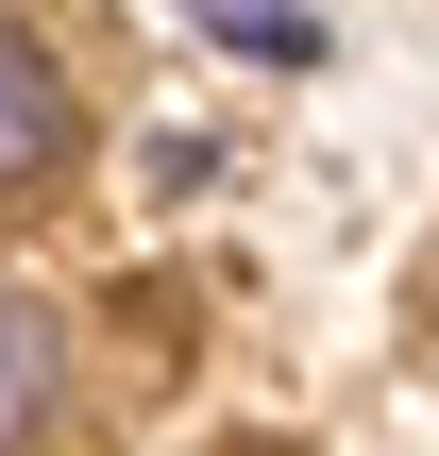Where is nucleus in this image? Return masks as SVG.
Segmentation results:
<instances>
[{
    "label": "nucleus",
    "instance_id": "3",
    "mask_svg": "<svg viewBox=\"0 0 439 456\" xmlns=\"http://www.w3.org/2000/svg\"><path fill=\"white\" fill-rule=\"evenodd\" d=\"M203 34L254 51V68H321V17H305V0H203Z\"/></svg>",
    "mask_w": 439,
    "mask_h": 456
},
{
    "label": "nucleus",
    "instance_id": "2",
    "mask_svg": "<svg viewBox=\"0 0 439 456\" xmlns=\"http://www.w3.org/2000/svg\"><path fill=\"white\" fill-rule=\"evenodd\" d=\"M51 440H68V322L0 288V456H51Z\"/></svg>",
    "mask_w": 439,
    "mask_h": 456
},
{
    "label": "nucleus",
    "instance_id": "1",
    "mask_svg": "<svg viewBox=\"0 0 439 456\" xmlns=\"http://www.w3.org/2000/svg\"><path fill=\"white\" fill-rule=\"evenodd\" d=\"M68 152H85V102H68V68L0 17V203H17V186H51Z\"/></svg>",
    "mask_w": 439,
    "mask_h": 456
}]
</instances>
